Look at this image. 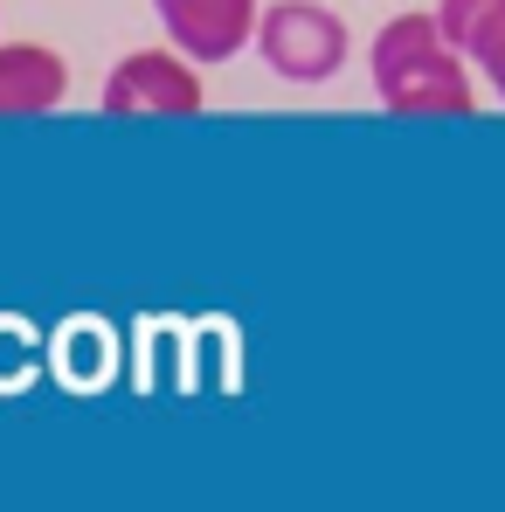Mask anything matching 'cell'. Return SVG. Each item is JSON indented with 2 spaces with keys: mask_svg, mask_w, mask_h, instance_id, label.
Listing matches in <instances>:
<instances>
[{
  "mask_svg": "<svg viewBox=\"0 0 505 512\" xmlns=\"http://www.w3.org/2000/svg\"><path fill=\"white\" fill-rule=\"evenodd\" d=\"M256 56L284 84H333L353 56V35L319 0H270L263 21H256Z\"/></svg>",
  "mask_w": 505,
  "mask_h": 512,
  "instance_id": "obj_2",
  "label": "cell"
},
{
  "mask_svg": "<svg viewBox=\"0 0 505 512\" xmlns=\"http://www.w3.org/2000/svg\"><path fill=\"white\" fill-rule=\"evenodd\" d=\"M436 21L450 28V42L471 56V70L505 104V0H436Z\"/></svg>",
  "mask_w": 505,
  "mask_h": 512,
  "instance_id": "obj_6",
  "label": "cell"
},
{
  "mask_svg": "<svg viewBox=\"0 0 505 512\" xmlns=\"http://www.w3.org/2000/svg\"><path fill=\"white\" fill-rule=\"evenodd\" d=\"M201 63L187 49H132L104 77V111L111 118H187L201 111Z\"/></svg>",
  "mask_w": 505,
  "mask_h": 512,
  "instance_id": "obj_3",
  "label": "cell"
},
{
  "mask_svg": "<svg viewBox=\"0 0 505 512\" xmlns=\"http://www.w3.org/2000/svg\"><path fill=\"white\" fill-rule=\"evenodd\" d=\"M374 97L395 118H471L478 111V84H471V56L450 42V28L436 14H395L381 21L374 49Z\"/></svg>",
  "mask_w": 505,
  "mask_h": 512,
  "instance_id": "obj_1",
  "label": "cell"
},
{
  "mask_svg": "<svg viewBox=\"0 0 505 512\" xmlns=\"http://www.w3.org/2000/svg\"><path fill=\"white\" fill-rule=\"evenodd\" d=\"M153 14H160L173 49H187L208 70L229 63V56H243L256 42V21H263L256 0H153Z\"/></svg>",
  "mask_w": 505,
  "mask_h": 512,
  "instance_id": "obj_4",
  "label": "cell"
},
{
  "mask_svg": "<svg viewBox=\"0 0 505 512\" xmlns=\"http://www.w3.org/2000/svg\"><path fill=\"white\" fill-rule=\"evenodd\" d=\"M70 97V63L49 42H0V118L56 111Z\"/></svg>",
  "mask_w": 505,
  "mask_h": 512,
  "instance_id": "obj_5",
  "label": "cell"
}]
</instances>
